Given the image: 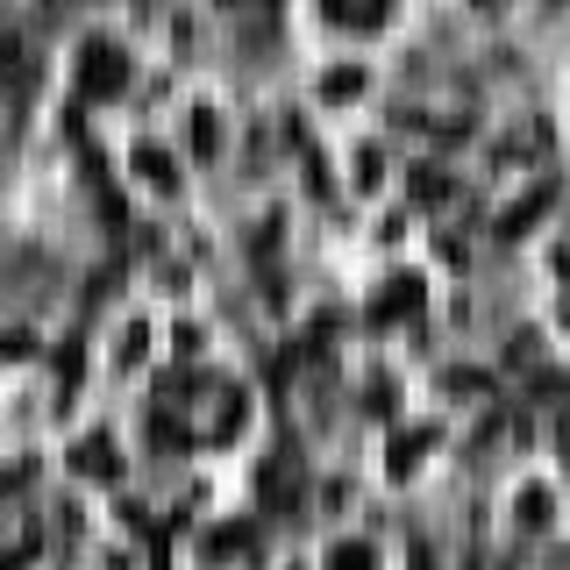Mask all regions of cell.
Returning <instances> with one entry per match:
<instances>
[{"mask_svg": "<svg viewBox=\"0 0 570 570\" xmlns=\"http://www.w3.org/2000/svg\"><path fill=\"white\" fill-rule=\"evenodd\" d=\"M121 86H129L121 50H115V43H86V50H79V94H86V100H115Z\"/></svg>", "mask_w": 570, "mask_h": 570, "instance_id": "1", "label": "cell"}, {"mask_svg": "<svg viewBox=\"0 0 570 570\" xmlns=\"http://www.w3.org/2000/svg\"><path fill=\"white\" fill-rule=\"evenodd\" d=\"M293 492H299V463L272 456V471H264V499H293Z\"/></svg>", "mask_w": 570, "mask_h": 570, "instance_id": "2", "label": "cell"}, {"mask_svg": "<svg viewBox=\"0 0 570 570\" xmlns=\"http://www.w3.org/2000/svg\"><path fill=\"white\" fill-rule=\"evenodd\" d=\"M79 471H94V478H115V442H107V435L79 442Z\"/></svg>", "mask_w": 570, "mask_h": 570, "instance_id": "3", "label": "cell"}, {"mask_svg": "<svg viewBox=\"0 0 570 570\" xmlns=\"http://www.w3.org/2000/svg\"><path fill=\"white\" fill-rule=\"evenodd\" d=\"M328 14L335 22H356V29H371L385 14V0H328Z\"/></svg>", "mask_w": 570, "mask_h": 570, "instance_id": "4", "label": "cell"}, {"mask_svg": "<svg viewBox=\"0 0 570 570\" xmlns=\"http://www.w3.org/2000/svg\"><path fill=\"white\" fill-rule=\"evenodd\" d=\"M414 293H421V285H414V278H400V285H385V299H379V321H392V314H414Z\"/></svg>", "mask_w": 570, "mask_h": 570, "instance_id": "5", "label": "cell"}, {"mask_svg": "<svg viewBox=\"0 0 570 570\" xmlns=\"http://www.w3.org/2000/svg\"><path fill=\"white\" fill-rule=\"evenodd\" d=\"M428 442H435V428H414L406 442H392V471H414V456L428 450Z\"/></svg>", "mask_w": 570, "mask_h": 570, "instance_id": "6", "label": "cell"}, {"mask_svg": "<svg viewBox=\"0 0 570 570\" xmlns=\"http://www.w3.org/2000/svg\"><path fill=\"white\" fill-rule=\"evenodd\" d=\"M542 207H549V186L534 193V200H521V207H513L507 222H499V236H521V228H528V222H534V214H542Z\"/></svg>", "mask_w": 570, "mask_h": 570, "instance_id": "7", "label": "cell"}, {"mask_svg": "<svg viewBox=\"0 0 570 570\" xmlns=\"http://www.w3.org/2000/svg\"><path fill=\"white\" fill-rule=\"evenodd\" d=\"M328 570H379V557H371L364 542H343V549L328 557Z\"/></svg>", "mask_w": 570, "mask_h": 570, "instance_id": "8", "label": "cell"}, {"mask_svg": "<svg viewBox=\"0 0 570 570\" xmlns=\"http://www.w3.org/2000/svg\"><path fill=\"white\" fill-rule=\"evenodd\" d=\"M136 171L150 178V186H171V165H165V150H136Z\"/></svg>", "mask_w": 570, "mask_h": 570, "instance_id": "9", "label": "cell"}, {"mask_svg": "<svg viewBox=\"0 0 570 570\" xmlns=\"http://www.w3.org/2000/svg\"><path fill=\"white\" fill-rule=\"evenodd\" d=\"M321 94H328V100H350V94H364V71H335V79L321 86Z\"/></svg>", "mask_w": 570, "mask_h": 570, "instance_id": "10", "label": "cell"}, {"mask_svg": "<svg viewBox=\"0 0 570 570\" xmlns=\"http://www.w3.org/2000/svg\"><path fill=\"white\" fill-rule=\"evenodd\" d=\"M193 150L214 157V115H193Z\"/></svg>", "mask_w": 570, "mask_h": 570, "instance_id": "11", "label": "cell"}, {"mask_svg": "<svg viewBox=\"0 0 570 570\" xmlns=\"http://www.w3.org/2000/svg\"><path fill=\"white\" fill-rule=\"evenodd\" d=\"M228 8H243V0H228Z\"/></svg>", "mask_w": 570, "mask_h": 570, "instance_id": "12", "label": "cell"}]
</instances>
